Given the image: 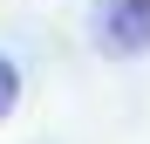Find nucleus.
<instances>
[{
  "label": "nucleus",
  "instance_id": "obj_3",
  "mask_svg": "<svg viewBox=\"0 0 150 144\" xmlns=\"http://www.w3.org/2000/svg\"><path fill=\"white\" fill-rule=\"evenodd\" d=\"M130 7H150V0H130Z\"/></svg>",
  "mask_w": 150,
  "mask_h": 144
},
{
  "label": "nucleus",
  "instance_id": "obj_1",
  "mask_svg": "<svg viewBox=\"0 0 150 144\" xmlns=\"http://www.w3.org/2000/svg\"><path fill=\"white\" fill-rule=\"evenodd\" d=\"M96 41L109 55H143L150 48V7H130V0H109L96 14Z\"/></svg>",
  "mask_w": 150,
  "mask_h": 144
},
{
  "label": "nucleus",
  "instance_id": "obj_2",
  "mask_svg": "<svg viewBox=\"0 0 150 144\" xmlns=\"http://www.w3.org/2000/svg\"><path fill=\"white\" fill-rule=\"evenodd\" d=\"M14 103H21V69H14V55H0V124L14 117Z\"/></svg>",
  "mask_w": 150,
  "mask_h": 144
}]
</instances>
